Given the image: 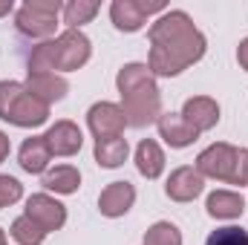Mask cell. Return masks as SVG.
I'll return each mask as SVG.
<instances>
[{"label": "cell", "instance_id": "obj_1", "mask_svg": "<svg viewBox=\"0 0 248 245\" xmlns=\"http://www.w3.org/2000/svg\"><path fill=\"white\" fill-rule=\"evenodd\" d=\"M150 38V72L170 78L187 69L190 63H196L205 55V35L193 26L187 12H165L147 32Z\"/></svg>", "mask_w": 248, "mask_h": 245}, {"label": "cell", "instance_id": "obj_2", "mask_svg": "<svg viewBox=\"0 0 248 245\" xmlns=\"http://www.w3.org/2000/svg\"><path fill=\"white\" fill-rule=\"evenodd\" d=\"M116 87L122 92V110L127 127H147L162 116V92L153 81L147 63H124L116 75Z\"/></svg>", "mask_w": 248, "mask_h": 245}, {"label": "cell", "instance_id": "obj_3", "mask_svg": "<svg viewBox=\"0 0 248 245\" xmlns=\"http://www.w3.org/2000/svg\"><path fill=\"white\" fill-rule=\"evenodd\" d=\"M90 55H93L90 38L81 29H66L55 41H44V44L32 46V52L26 58V66H29L26 72H55V69L72 72L90 61Z\"/></svg>", "mask_w": 248, "mask_h": 245}, {"label": "cell", "instance_id": "obj_4", "mask_svg": "<svg viewBox=\"0 0 248 245\" xmlns=\"http://www.w3.org/2000/svg\"><path fill=\"white\" fill-rule=\"evenodd\" d=\"M196 170L202 179H217L228 184H248V150L234 144H211L196 156Z\"/></svg>", "mask_w": 248, "mask_h": 245}, {"label": "cell", "instance_id": "obj_5", "mask_svg": "<svg viewBox=\"0 0 248 245\" xmlns=\"http://www.w3.org/2000/svg\"><path fill=\"white\" fill-rule=\"evenodd\" d=\"M0 119L15 127H41L49 119V107L38 101L23 84L0 81Z\"/></svg>", "mask_w": 248, "mask_h": 245}, {"label": "cell", "instance_id": "obj_6", "mask_svg": "<svg viewBox=\"0 0 248 245\" xmlns=\"http://www.w3.org/2000/svg\"><path fill=\"white\" fill-rule=\"evenodd\" d=\"M63 12V6L58 0H26L17 15H15V26L23 38H32V41H49L55 35V26H58V15Z\"/></svg>", "mask_w": 248, "mask_h": 245}, {"label": "cell", "instance_id": "obj_7", "mask_svg": "<svg viewBox=\"0 0 248 245\" xmlns=\"http://www.w3.org/2000/svg\"><path fill=\"white\" fill-rule=\"evenodd\" d=\"M165 15V3L162 0H113L110 6V17H113V26L119 32H139L150 15Z\"/></svg>", "mask_w": 248, "mask_h": 245}, {"label": "cell", "instance_id": "obj_8", "mask_svg": "<svg viewBox=\"0 0 248 245\" xmlns=\"http://www.w3.org/2000/svg\"><path fill=\"white\" fill-rule=\"evenodd\" d=\"M87 124H90L95 141H101V138H119L124 133V127H127V119H124V110L119 104H113V101H98V104L90 107Z\"/></svg>", "mask_w": 248, "mask_h": 245}, {"label": "cell", "instance_id": "obj_9", "mask_svg": "<svg viewBox=\"0 0 248 245\" xmlns=\"http://www.w3.org/2000/svg\"><path fill=\"white\" fill-rule=\"evenodd\" d=\"M26 216L35 219V222L49 234V231L63 228V222H66V208H63L58 199H52L49 193H32V196L26 199Z\"/></svg>", "mask_w": 248, "mask_h": 245}, {"label": "cell", "instance_id": "obj_10", "mask_svg": "<svg viewBox=\"0 0 248 245\" xmlns=\"http://www.w3.org/2000/svg\"><path fill=\"white\" fill-rule=\"evenodd\" d=\"M44 141H46L52 156H75L81 150V144H84V136H81L78 124L61 119L44 133Z\"/></svg>", "mask_w": 248, "mask_h": 245}, {"label": "cell", "instance_id": "obj_11", "mask_svg": "<svg viewBox=\"0 0 248 245\" xmlns=\"http://www.w3.org/2000/svg\"><path fill=\"white\" fill-rule=\"evenodd\" d=\"M205 190V179H202V173L196 170V168H176L173 173H170V179L165 184V193L173 199V202H193L199 193Z\"/></svg>", "mask_w": 248, "mask_h": 245}, {"label": "cell", "instance_id": "obj_12", "mask_svg": "<svg viewBox=\"0 0 248 245\" xmlns=\"http://www.w3.org/2000/svg\"><path fill=\"white\" fill-rule=\"evenodd\" d=\"M133 202H136V187L133 184L130 182H110L101 190V196H98V211L104 216L116 219V216H124L133 208Z\"/></svg>", "mask_w": 248, "mask_h": 245}, {"label": "cell", "instance_id": "obj_13", "mask_svg": "<svg viewBox=\"0 0 248 245\" xmlns=\"http://www.w3.org/2000/svg\"><path fill=\"white\" fill-rule=\"evenodd\" d=\"M23 87H26L38 101H44L46 107H49L52 101H61L63 95H66V90H69L66 78H63V75H55V72H29Z\"/></svg>", "mask_w": 248, "mask_h": 245}, {"label": "cell", "instance_id": "obj_14", "mask_svg": "<svg viewBox=\"0 0 248 245\" xmlns=\"http://www.w3.org/2000/svg\"><path fill=\"white\" fill-rule=\"evenodd\" d=\"M182 119H185L196 133H205L211 127H217L219 122V104L208 95H196V98H187L185 107H182Z\"/></svg>", "mask_w": 248, "mask_h": 245}, {"label": "cell", "instance_id": "obj_15", "mask_svg": "<svg viewBox=\"0 0 248 245\" xmlns=\"http://www.w3.org/2000/svg\"><path fill=\"white\" fill-rule=\"evenodd\" d=\"M159 136L173 147V150H182L187 144H193L199 138V133L182 119V113H162L159 116Z\"/></svg>", "mask_w": 248, "mask_h": 245}, {"label": "cell", "instance_id": "obj_16", "mask_svg": "<svg viewBox=\"0 0 248 245\" xmlns=\"http://www.w3.org/2000/svg\"><path fill=\"white\" fill-rule=\"evenodd\" d=\"M49 159H52V153H49L44 136H29V138L20 144L17 162H20V168H23L26 173H46Z\"/></svg>", "mask_w": 248, "mask_h": 245}, {"label": "cell", "instance_id": "obj_17", "mask_svg": "<svg viewBox=\"0 0 248 245\" xmlns=\"http://www.w3.org/2000/svg\"><path fill=\"white\" fill-rule=\"evenodd\" d=\"M205 208L214 219H237L246 211V199L237 190H214L205 199Z\"/></svg>", "mask_w": 248, "mask_h": 245}, {"label": "cell", "instance_id": "obj_18", "mask_svg": "<svg viewBox=\"0 0 248 245\" xmlns=\"http://www.w3.org/2000/svg\"><path fill=\"white\" fill-rule=\"evenodd\" d=\"M136 170L144 179H159L162 176V170H165V153H162V147L153 138L139 141V147H136Z\"/></svg>", "mask_w": 248, "mask_h": 245}, {"label": "cell", "instance_id": "obj_19", "mask_svg": "<svg viewBox=\"0 0 248 245\" xmlns=\"http://www.w3.org/2000/svg\"><path fill=\"white\" fill-rule=\"evenodd\" d=\"M44 187L46 190H55V193H75L78 187H81V173H78V168H72V165H58V168H52V170H46L44 173Z\"/></svg>", "mask_w": 248, "mask_h": 245}, {"label": "cell", "instance_id": "obj_20", "mask_svg": "<svg viewBox=\"0 0 248 245\" xmlns=\"http://www.w3.org/2000/svg\"><path fill=\"white\" fill-rule=\"evenodd\" d=\"M127 153H130V147H127V138H122V136L95 141V162L101 168H122Z\"/></svg>", "mask_w": 248, "mask_h": 245}, {"label": "cell", "instance_id": "obj_21", "mask_svg": "<svg viewBox=\"0 0 248 245\" xmlns=\"http://www.w3.org/2000/svg\"><path fill=\"white\" fill-rule=\"evenodd\" d=\"M98 3L95 0H69L66 6H63V23L69 26V29H78V26H84V23H90L95 15H98Z\"/></svg>", "mask_w": 248, "mask_h": 245}, {"label": "cell", "instance_id": "obj_22", "mask_svg": "<svg viewBox=\"0 0 248 245\" xmlns=\"http://www.w3.org/2000/svg\"><path fill=\"white\" fill-rule=\"evenodd\" d=\"M12 240L17 245H41L44 243V237H46V231L35 222V219H29L26 214L23 216H17L15 222H12Z\"/></svg>", "mask_w": 248, "mask_h": 245}, {"label": "cell", "instance_id": "obj_23", "mask_svg": "<svg viewBox=\"0 0 248 245\" xmlns=\"http://www.w3.org/2000/svg\"><path fill=\"white\" fill-rule=\"evenodd\" d=\"M144 245H182V234L173 222H156L147 228Z\"/></svg>", "mask_w": 248, "mask_h": 245}, {"label": "cell", "instance_id": "obj_24", "mask_svg": "<svg viewBox=\"0 0 248 245\" xmlns=\"http://www.w3.org/2000/svg\"><path fill=\"white\" fill-rule=\"evenodd\" d=\"M205 245H248V231L237 228V225H225L208 234Z\"/></svg>", "mask_w": 248, "mask_h": 245}, {"label": "cell", "instance_id": "obj_25", "mask_svg": "<svg viewBox=\"0 0 248 245\" xmlns=\"http://www.w3.org/2000/svg\"><path fill=\"white\" fill-rule=\"evenodd\" d=\"M20 196H23V184L15 176H9V173H0V208L15 205Z\"/></svg>", "mask_w": 248, "mask_h": 245}, {"label": "cell", "instance_id": "obj_26", "mask_svg": "<svg viewBox=\"0 0 248 245\" xmlns=\"http://www.w3.org/2000/svg\"><path fill=\"white\" fill-rule=\"evenodd\" d=\"M237 61H240V66L248 72V38L240 41V46H237Z\"/></svg>", "mask_w": 248, "mask_h": 245}, {"label": "cell", "instance_id": "obj_27", "mask_svg": "<svg viewBox=\"0 0 248 245\" xmlns=\"http://www.w3.org/2000/svg\"><path fill=\"white\" fill-rule=\"evenodd\" d=\"M9 147H12V144H9V136L0 130V162H6V156H9Z\"/></svg>", "mask_w": 248, "mask_h": 245}, {"label": "cell", "instance_id": "obj_28", "mask_svg": "<svg viewBox=\"0 0 248 245\" xmlns=\"http://www.w3.org/2000/svg\"><path fill=\"white\" fill-rule=\"evenodd\" d=\"M12 9H15V3H12V0H3V3H0V17H3V15H9Z\"/></svg>", "mask_w": 248, "mask_h": 245}, {"label": "cell", "instance_id": "obj_29", "mask_svg": "<svg viewBox=\"0 0 248 245\" xmlns=\"http://www.w3.org/2000/svg\"><path fill=\"white\" fill-rule=\"evenodd\" d=\"M0 245H6V234H3V228H0Z\"/></svg>", "mask_w": 248, "mask_h": 245}]
</instances>
